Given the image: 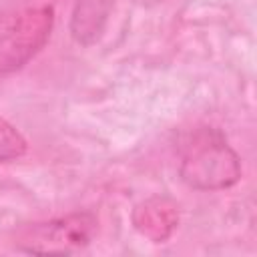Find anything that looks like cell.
Masks as SVG:
<instances>
[{"instance_id":"obj_1","label":"cell","mask_w":257,"mask_h":257,"mask_svg":"<svg viewBox=\"0 0 257 257\" xmlns=\"http://www.w3.org/2000/svg\"><path fill=\"white\" fill-rule=\"evenodd\" d=\"M54 12L30 6L0 12V78L28 64L50 38Z\"/></svg>"},{"instance_id":"obj_2","label":"cell","mask_w":257,"mask_h":257,"mask_svg":"<svg viewBox=\"0 0 257 257\" xmlns=\"http://www.w3.org/2000/svg\"><path fill=\"white\" fill-rule=\"evenodd\" d=\"M181 177L195 189H221L241 177L239 157L215 131H201L191 141L181 165Z\"/></svg>"},{"instance_id":"obj_3","label":"cell","mask_w":257,"mask_h":257,"mask_svg":"<svg viewBox=\"0 0 257 257\" xmlns=\"http://www.w3.org/2000/svg\"><path fill=\"white\" fill-rule=\"evenodd\" d=\"M94 231V219L86 213L70 215L58 219L46 227V235L32 243L28 251H48V253H70L82 249L90 243Z\"/></svg>"},{"instance_id":"obj_4","label":"cell","mask_w":257,"mask_h":257,"mask_svg":"<svg viewBox=\"0 0 257 257\" xmlns=\"http://www.w3.org/2000/svg\"><path fill=\"white\" fill-rule=\"evenodd\" d=\"M114 0H76L70 20V32L80 44H92L100 38Z\"/></svg>"},{"instance_id":"obj_5","label":"cell","mask_w":257,"mask_h":257,"mask_svg":"<svg viewBox=\"0 0 257 257\" xmlns=\"http://www.w3.org/2000/svg\"><path fill=\"white\" fill-rule=\"evenodd\" d=\"M26 153V139L0 116V163L14 161Z\"/></svg>"}]
</instances>
